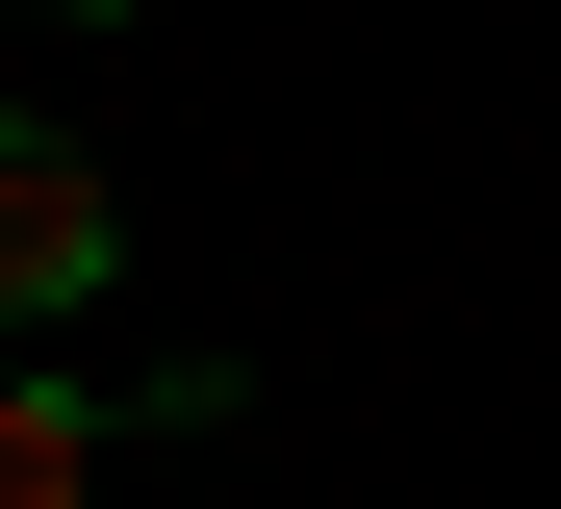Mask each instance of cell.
<instances>
[{
	"label": "cell",
	"mask_w": 561,
	"mask_h": 509,
	"mask_svg": "<svg viewBox=\"0 0 561 509\" xmlns=\"http://www.w3.org/2000/svg\"><path fill=\"white\" fill-rule=\"evenodd\" d=\"M103 280H128V178L77 153V128H26V102H0V357L77 332Z\"/></svg>",
	"instance_id": "6da1fadb"
},
{
	"label": "cell",
	"mask_w": 561,
	"mask_h": 509,
	"mask_svg": "<svg viewBox=\"0 0 561 509\" xmlns=\"http://www.w3.org/2000/svg\"><path fill=\"white\" fill-rule=\"evenodd\" d=\"M153 433V407H103V382H51V357H0V509H103V459Z\"/></svg>",
	"instance_id": "7a4b0ae2"
},
{
	"label": "cell",
	"mask_w": 561,
	"mask_h": 509,
	"mask_svg": "<svg viewBox=\"0 0 561 509\" xmlns=\"http://www.w3.org/2000/svg\"><path fill=\"white\" fill-rule=\"evenodd\" d=\"M77 26H103V0H77Z\"/></svg>",
	"instance_id": "3957f363"
}]
</instances>
